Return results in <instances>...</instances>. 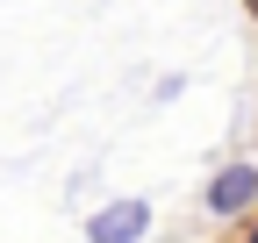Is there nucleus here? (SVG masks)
<instances>
[{
	"label": "nucleus",
	"instance_id": "f257e3e1",
	"mask_svg": "<svg viewBox=\"0 0 258 243\" xmlns=\"http://www.w3.org/2000/svg\"><path fill=\"white\" fill-rule=\"evenodd\" d=\"M201 207H208V222H244V215H258V165H251V158L215 165L208 186H201Z\"/></svg>",
	"mask_w": 258,
	"mask_h": 243
},
{
	"label": "nucleus",
	"instance_id": "f03ea898",
	"mask_svg": "<svg viewBox=\"0 0 258 243\" xmlns=\"http://www.w3.org/2000/svg\"><path fill=\"white\" fill-rule=\"evenodd\" d=\"M144 236H151V200H137V193L86 215V243H144Z\"/></svg>",
	"mask_w": 258,
	"mask_h": 243
},
{
	"label": "nucleus",
	"instance_id": "7ed1b4c3",
	"mask_svg": "<svg viewBox=\"0 0 258 243\" xmlns=\"http://www.w3.org/2000/svg\"><path fill=\"white\" fill-rule=\"evenodd\" d=\"M251 15H258V0H251Z\"/></svg>",
	"mask_w": 258,
	"mask_h": 243
}]
</instances>
